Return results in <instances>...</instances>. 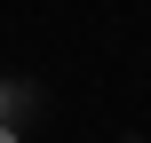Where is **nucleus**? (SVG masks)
<instances>
[{"label":"nucleus","instance_id":"obj_1","mask_svg":"<svg viewBox=\"0 0 151 143\" xmlns=\"http://www.w3.org/2000/svg\"><path fill=\"white\" fill-rule=\"evenodd\" d=\"M0 143H24V135H16V127H0Z\"/></svg>","mask_w":151,"mask_h":143}]
</instances>
